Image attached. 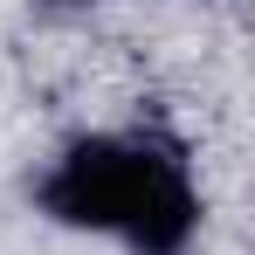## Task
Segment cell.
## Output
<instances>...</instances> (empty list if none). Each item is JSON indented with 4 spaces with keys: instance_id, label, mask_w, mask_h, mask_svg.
Returning a JSON list of instances; mask_svg holds the SVG:
<instances>
[{
    "instance_id": "obj_1",
    "label": "cell",
    "mask_w": 255,
    "mask_h": 255,
    "mask_svg": "<svg viewBox=\"0 0 255 255\" xmlns=\"http://www.w3.org/2000/svg\"><path fill=\"white\" fill-rule=\"evenodd\" d=\"M42 207L62 228L118 235L138 255H186L200 235V193L186 166L145 138H76L48 166Z\"/></svg>"
}]
</instances>
